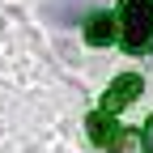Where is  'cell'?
<instances>
[{"label":"cell","instance_id":"cell-3","mask_svg":"<svg viewBox=\"0 0 153 153\" xmlns=\"http://www.w3.org/2000/svg\"><path fill=\"white\" fill-rule=\"evenodd\" d=\"M85 43H89V47H111V43H119V26H115L111 13H94L89 22H85Z\"/></svg>","mask_w":153,"mask_h":153},{"label":"cell","instance_id":"cell-6","mask_svg":"<svg viewBox=\"0 0 153 153\" xmlns=\"http://www.w3.org/2000/svg\"><path fill=\"white\" fill-rule=\"evenodd\" d=\"M140 136H145V153H153V115H149V123H145Z\"/></svg>","mask_w":153,"mask_h":153},{"label":"cell","instance_id":"cell-7","mask_svg":"<svg viewBox=\"0 0 153 153\" xmlns=\"http://www.w3.org/2000/svg\"><path fill=\"white\" fill-rule=\"evenodd\" d=\"M64 4H72V9H81V4H89V0H64Z\"/></svg>","mask_w":153,"mask_h":153},{"label":"cell","instance_id":"cell-2","mask_svg":"<svg viewBox=\"0 0 153 153\" xmlns=\"http://www.w3.org/2000/svg\"><path fill=\"white\" fill-rule=\"evenodd\" d=\"M140 89H145L140 72H119V76H115V81L106 85V94H102V106H98V111L115 119V115H119L128 102H136V98H140Z\"/></svg>","mask_w":153,"mask_h":153},{"label":"cell","instance_id":"cell-1","mask_svg":"<svg viewBox=\"0 0 153 153\" xmlns=\"http://www.w3.org/2000/svg\"><path fill=\"white\" fill-rule=\"evenodd\" d=\"M119 43L123 51L140 55L153 47V0H123L119 4Z\"/></svg>","mask_w":153,"mask_h":153},{"label":"cell","instance_id":"cell-5","mask_svg":"<svg viewBox=\"0 0 153 153\" xmlns=\"http://www.w3.org/2000/svg\"><path fill=\"white\" fill-rule=\"evenodd\" d=\"M111 153H145V136H140V128H119V136L111 140Z\"/></svg>","mask_w":153,"mask_h":153},{"label":"cell","instance_id":"cell-4","mask_svg":"<svg viewBox=\"0 0 153 153\" xmlns=\"http://www.w3.org/2000/svg\"><path fill=\"white\" fill-rule=\"evenodd\" d=\"M85 132H89V140L98 145V149H111V140L119 136V123H115L111 115H102V111H94L89 119H85Z\"/></svg>","mask_w":153,"mask_h":153}]
</instances>
